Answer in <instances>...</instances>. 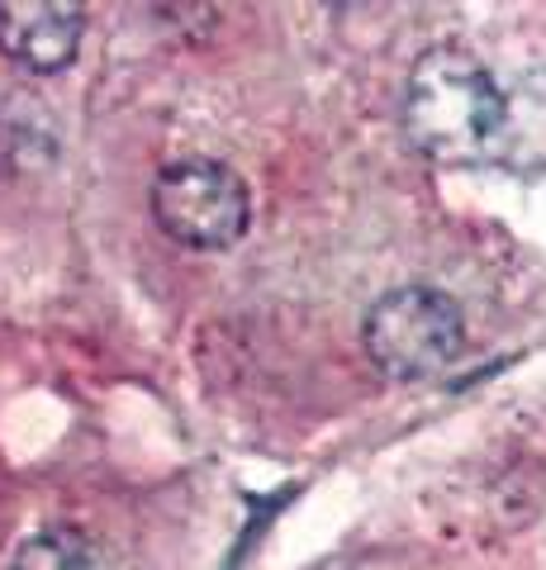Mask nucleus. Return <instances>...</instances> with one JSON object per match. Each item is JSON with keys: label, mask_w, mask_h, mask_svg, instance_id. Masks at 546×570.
Segmentation results:
<instances>
[{"label": "nucleus", "mask_w": 546, "mask_h": 570, "mask_svg": "<svg viewBox=\"0 0 546 570\" xmlns=\"http://www.w3.org/2000/svg\"><path fill=\"white\" fill-rule=\"evenodd\" d=\"M309 570H409V566L390 557V551H343V557H328Z\"/></svg>", "instance_id": "obj_8"}, {"label": "nucleus", "mask_w": 546, "mask_h": 570, "mask_svg": "<svg viewBox=\"0 0 546 570\" xmlns=\"http://www.w3.org/2000/svg\"><path fill=\"white\" fill-rule=\"evenodd\" d=\"M152 219L190 253H224L252 224V195L242 176L215 157H176L152 176Z\"/></svg>", "instance_id": "obj_3"}, {"label": "nucleus", "mask_w": 546, "mask_h": 570, "mask_svg": "<svg viewBox=\"0 0 546 570\" xmlns=\"http://www.w3.org/2000/svg\"><path fill=\"white\" fill-rule=\"evenodd\" d=\"M495 163L518 176H546V67H533L504 91V138Z\"/></svg>", "instance_id": "obj_5"}, {"label": "nucleus", "mask_w": 546, "mask_h": 570, "mask_svg": "<svg viewBox=\"0 0 546 570\" xmlns=\"http://www.w3.org/2000/svg\"><path fill=\"white\" fill-rule=\"evenodd\" d=\"M10 570H105V551L81 528H48L14 551Z\"/></svg>", "instance_id": "obj_7"}, {"label": "nucleus", "mask_w": 546, "mask_h": 570, "mask_svg": "<svg viewBox=\"0 0 546 570\" xmlns=\"http://www.w3.org/2000/svg\"><path fill=\"white\" fill-rule=\"evenodd\" d=\"M81 33V6H62V0H6L0 6V52L33 77H52V71L72 67Z\"/></svg>", "instance_id": "obj_4"}, {"label": "nucleus", "mask_w": 546, "mask_h": 570, "mask_svg": "<svg viewBox=\"0 0 546 570\" xmlns=\"http://www.w3.org/2000/svg\"><path fill=\"white\" fill-rule=\"evenodd\" d=\"M58 157V124L29 96L0 100V167L10 176L39 171Z\"/></svg>", "instance_id": "obj_6"}, {"label": "nucleus", "mask_w": 546, "mask_h": 570, "mask_svg": "<svg viewBox=\"0 0 546 570\" xmlns=\"http://www.w3.org/2000/svg\"><path fill=\"white\" fill-rule=\"evenodd\" d=\"M366 356L380 376L399 385L433 381L466 347V314L437 285H395L385 291L361 324Z\"/></svg>", "instance_id": "obj_2"}, {"label": "nucleus", "mask_w": 546, "mask_h": 570, "mask_svg": "<svg viewBox=\"0 0 546 570\" xmlns=\"http://www.w3.org/2000/svg\"><path fill=\"white\" fill-rule=\"evenodd\" d=\"M399 119L409 142L433 163H495L504 138V86L475 52L437 43L409 67Z\"/></svg>", "instance_id": "obj_1"}]
</instances>
